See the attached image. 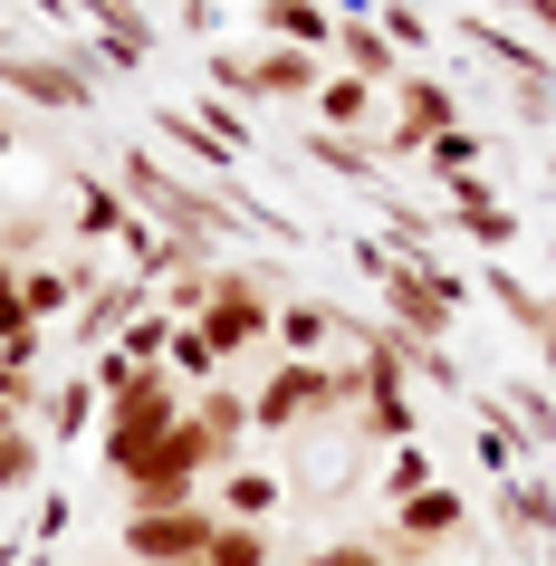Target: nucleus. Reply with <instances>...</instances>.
Masks as SVG:
<instances>
[{
    "label": "nucleus",
    "mask_w": 556,
    "mask_h": 566,
    "mask_svg": "<svg viewBox=\"0 0 556 566\" xmlns=\"http://www.w3.org/2000/svg\"><path fill=\"white\" fill-rule=\"evenodd\" d=\"M116 182H125V202L145 211L154 231H174L182 250H202V260H231V240L250 231V221H240L250 182H240V192H221V182H192V174H174L154 145H125V154H116Z\"/></svg>",
    "instance_id": "1"
},
{
    "label": "nucleus",
    "mask_w": 556,
    "mask_h": 566,
    "mask_svg": "<svg viewBox=\"0 0 556 566\" xmlns=\"http://www.w3.org/2000/svg\"><path fill=\"white\" fill-rule=\"evenodd\" d=\"M355 269L375 279V317H394V327L412 336V346H451V317H461L470 279H451L441 260H412V250H394V240H355Z\"/></svg>",
    "instance_id": "2"
},
{
    "label": "nucleus",
    "mask_w": 556,
    "mask_h": 566,
    "mask_svg": "<svg viewBox=\"0 0 556 566\" xmlns=\"http://www.w3.org/2000/svg\"><path fill=\"white\" fill-rule=\"evenodd\" d=\"M182 413H192V403H182V375H174V365H145V375L106 403V422H96V432H106V471L135 480V471H145V451L164 442Z\"/></svg>",
    "instance_id": "3"
},
{
    "label": "nucleus",
    "mask_w": 556,
    "mask_h": 566,
    "mask_svg": "<svg viewBox=\"0 0 556 566\" xmlns=\"http://www.w3.org/2000/svg\"><path fill=\"white\" fill-rule=\"evenodd\" d=\"M202 336L221 346V365L250 356V346H269V336H279V269L269 260H221L211 307H202Z\"/></svg>",
    "instance_id": "4"
},
{
    "label": "nucleus",
    "mask_w": 556,
    "mask_h": 566,
    "mask_svg": "<svg viewBox=\"0 0 556 566\" xmlns=\"http://www.w3.org/2000/svg\"><path fill=\"white\" fill-rule=\"evenodd\" d=\"M0 87L20 96V106H39V116H87L106 77H87V67L67 59L59 39H20V30H0Z\"/></svg>",
    "instance_id": "5"
},
{
    "label": "nucleus",
    "mask_w": 556,
    "mask_h": 566,
    "mask_svg": "<svg viewBox=\"0 0 556 566\" xmlns=\"http://www.w3.org/2000/svg\"><path fill=\"white\" fill-rule=\"evenodd\" d=\"M221 471H240V451H231V442H211L202 422L182 413L174 432L145 451V471L125 480V490H135V509H174V500H202V480H221Z\"/></svg>",
    "instance_id": "6"
},
{
    "label": "nucleus",
    "mask_w": 556,
    "mask_h": 566,
    "mask_svg": "<svg viewBox=\"0 0 556 566\" xmlns=\"http://www.w3.org/2000/svg\"><path fill=\"white\" fill-rule=\"evenodd\" d=\"M221 509L211 500H174V509H125V557L135 566H202Z\"/></svg>",
    "instance_id": "7"
},
{
    "label": "nucleus",
    "mask_w": 556,
    "mask_h": 566,
    "mask_svg": "<svg viewBox=\"0 0 556 566\" xmlns=\"http://www.w3.org/2000/svg\"><path fill=\"white\" fill-rule=\"evenodd\" d=\"M441 135H461V96L441 87V77H394V96H384V145L394 154H432Z\"/></svg>",
    "instance_id": "8"
},
{
    "label": "nucleus",
    "mask_w": 556,
    "mask_h": 566,
    "mask_svg": "<svg viewBox=\"0 0 556 566\" xmlns=\"http://www.w3.org/2000/svg\"><path fill=\"white\" fill-rule=\"evenodd\" d=\"M145 307H154L145 279H96L87 298H77V317H67V356H106V346H116Z\"/></svg>",
    "instance_id": "9"
},
{
    "label": "nucleus",
    "mask_w": 556,
    "mask_h": 566,
    "mask_svg": "<svg viewBox=\"0 0 556 566\" xmlns=\"http://www.w3.org/2000/svg\"><path fill=\"white\" fill-rule=\"evenodd\" d=\"M451 30H461L470 49H480L499 77H508V87H556V59H547L527 30H508V20H490V10H470V20H451Z\"/></svg>",
    "instance_id": "10"
},
{
    "label": "nucleus",
    "mask_w": 556,
    "mask_h": 566,
    "mask_svg": "<svg viewBox=\"0 0 556 566\" xmlns=\"http://www.w3.org/2000/svg\"><path fill=\"white\" fill-rule=\"evenodd\" d=\"M317 87H326L317 49H279V39L250 49V106H317Z\"/></svg>",
    "instance_id": "11"
},
{
    "label": "nucleus",
    "mask_w": 556,
    "mask_h": 566,
    "mask_svg": "<svg viewBox=\"0 0 556 566\" xmlns=\"http://www.w3.org/2000/svg\"><path fill=\"white\" fill-rule=\"evenodd\" d=\"M441 231H470L480 250H508V240L527 231V211H508L480 174H461V182H441Z\"/></svg>",
    "instance_id": "12"
},
{
    "label": "nucleus",
    "mask_w": 556,
    "mask_h": 566,
    "mask_svg": "<svg viewBox=\"0 0 556 566\" xmlns=\"http://www.w3.org/2000/svg\"><path fill=\"white\" fill-rule=\"evenodd\" d=\"M106 269L96 260H39L20 269V307H30V327H59V317H77V298H87Z\"/></svg>",
    "instance_id": "13"
},
{
    "label": "nucleus",
    "mask_w": 556,
    "mask_h": 566,
    "mask_svg": "<svg viewBox=\"0 0 556 566\" xmlns=\"http://www.w3.org/2000/svg\"><path fill=\"white\" fill-rule=\"evenodd\" d=\"M470 279H480V298H490L518 336H537V346L556 336V289H527L518 269H499V260H490V269H470Z\"/></svg>",
    "instance_id": "14"
},
{
    "label": "nucleus",
    "mask_w": 556,
    "mask_h": 566,
    "mask_svg": "<svg viewBox=\"0 0 556 566\" xmlns=\"http://www.w3.org/2000/svg\"><path fill=\"white\" fill-rule=\"evenodd\" d=\"M96 422H106V394H96L87 375H59V385H39V413H30L39 442H77V432H96Z\"/></svg>",
    "instance_id": "15"
},
{
    "label": "nucleus",
    "mask_w": 556,
    "mask_h": 566,
    "mask_svg": "<svg viewBox=\"0 0 556 566\" xmlns=\"http://www.w3.org/2000/svg\"><path fill=\"white\" fill-rule=\"evenodd\" d=\"M355 432L375 451H403V442H422V413H412V394L394 385V375H365V403H355Z\"/></svg>",
    "instance_id": "16"
},
{
    "label": "nucleus",
    "mask_w": 556,
    "mask_h": 566,
    "mask_svg": "<svg viewBox=\"0 0 556 566\" xmlns=\"http://www.w3.org/2000/svg\"><path fill=\"white\" fill-rule=\"evenodd\" d=\"M326 59L346 67V77H365V87H384V96H394V77H403V49H394L375 20H336V49H326Z\"/></svg>",
    "instance_id": "17"
},
{
    "label": "nucleus",
    "mask_w": 556,
    "mask_h": 566,
    "mask_svg": "<svg viewBox=\"0 0 556 566\" xmlns=\"http://www.w3.org/2000/svg\"><path fill=\"white\" fill-rule=\"evenodd\" d=\"M499 528H508V547H537V537H556V480H499Z\"/></svg>",
    "instance_id": "18"
},
{
    "label": "nucleus",
    "mask_w": 556,
    "mask_h": 566,
    "mask_svg": "<svg viewBox=\"0 0 556 566\" xmlns=\"http://www.w3.org/2000/svg\"><path fill=\"white\" fill-rule=\"evenodd\" d=\"M67 10H77L96 39H116L125 59H154V49H164V30H154V0H67Z\"/></svg>",
    "instance_id": "19"
},
{
    "label": "nucleus",
    "mask_w": 556,
    "mask_h": 566,
    "mask_svg": "<svg viewBox=\"0 0 556 566\" xmlns=\"http://www.w3.org/2000/svg\"><path fill=\"white\" fill-rule=\"evenodd\" d=\"M260 10V39H279V49H336V10L326 0H250Z\"/></svg>",
    "instance_id": "20"
},
{
    "label": "nucleus",
    "mask_w": 556,
    "mask_h": 566,
    "mask_svg": "<svg viewBox=\"0 0 556 566\" xmlns=\"http://www.w3.org/2000/svg\"><path fill=\"white\" fill-rule=\"evenodd\" d=\"M336 346H346V307L279 298V356H336Z\"/></svg>",
    "instance_id": "21"
},
{
    "label": "nucleus",
    "mask_w": 556,
    "mask_h": 566,
    "mask_svg": "<svg viewBox=\"0 0 556 566\" xmlns=\"http://www.w3.org/2000/svg\"><path fill=\"white\" fill-rule=\"evenodd\" d=\"M375 116H384V87L346 77V67L317 87V125H326V135H355V145H375Z\"/></svg>",
    "instance_id": "22"
},
{
    "label": "nucleus",
    "mask_w": 556,
    "mask_h": 566,
    "mask_svg": "<svg viewBox=\"0 0 556 566\" xmlns=\"http://www.w3.org/2000/svg\"><path fill=\"white\" fill-rule=\"evenodd\" d=\"M154 135H164V145H174L182 164H202V174L221 182V192H240V174H231V145H221V135H211L202 116H182V106H154Z\"/></svg>",
    "instance_id": "23"
},
{
    "label": "nucleus",
    "mask_w": 556,
    "mask_h": 566,
    "mask_svg": "<svg viewBox=\"0 0 556 566\" xmlns=\"http://www.w3.org/2000/svg\"><path fill=\"white\" fill-rule=\"evenodd\" d=\"M67 192H77V240H125V221H135V202H125L116 174H67Z\"/></svg>",
    "instance_id": "24"
},
{
    "label": "nucleus",
    "mask_w": 556,
    "mask_h": 566,
    "mask_svg": "<svg viewBox=\"0 0 556 566\" xmlns=\"http://www.w3.org/2000/svg\"><path fill=\"white\" fill-rule=\"evenodd\" d=\"M279 500H289V480H279V471H221V490H211V509L240 518V528H269Z\"/></svg>",
    "instance_id": "25"
},
{
    "label": "nucleus",
    "mask_w": 556,
    "mask_h": 566,
    "mask_svg": "<svg viewBox=\"0 0 556 566\" xmlns=\"http://www.w3.org/2000/svg\"><path fill=\"white\" fill-rule=\"evenodd\" d=\"M297 154L317 164V174H346L375 192V145H355V135H326V125H297Z\"/></svg>",
    "instance_id": "26"
},
{
    "label": "nucleus",
    "mask_w": 556,
    "mask_h": 566,
    "mask_svg": "<svg viewBox=\"0 0 556 566\" xmlns=\"http://www.w3.org/2000/svg\"><path fill=\"white\" fill-rule=\"evenodd\" d=\"M10 490H39V432H30V413L0 403V500Z\"/></svg>",
    "instance_id": "27"
},
{
    "label": "nucleus",
    "mask_w": 556,
    "mask_h": 566,
    "mask_svg": "<svg viewBox=\"0 0 556 566\" xmlns=\"http://www.w3.org/2000/svg\"><path fill=\"white\" fill-rule=\"evenodd\" d=\"M432 480H441V461H432L422 442H403V451H384V471H375V500H384V509H403L412 490H432Z\"/></svg>",
    "instance_id": "28"
},
{
    "label": "nucleus",
    "mask_w": 556,
    "mask_h": 566,
    "mask_svg": "<svg viewBox=\"0 0 556 566\" xmlns=\"http://www.w3.org/2000/svg\"><path fill=\"white\" fill-rule=\"evenodd\" d=\"M192 422H202V432H211V442H250V394H231V385H202V394H192Z\"/></svg>",
    "instance_id": "29"
},
{
    "label": "nucleus",
    "mask_w": 556,
    "mask_h": 566,
    "mask_svg": "<svg viewBox=\"0 0 556 566\" xmlns=\"http://www.w3.org/2000/svg\"><path fill=\"white\" fill-rule=\"evenodd\" d=\"M499 403L527 422V442H556V394L537 385V375H508V385H499Z\"/></svg>",
    "instance_id": "30"
},
{
    "label": "nucleus",
    "mask_w": 556,
    "mask_h": 566,
    "mask_svg": "<svg viewBox=\"0 0 556 566\" xmlns=\"http://www.w3.org/2000/svg\"><path fill=\"white\" fill-rule=\"evenodd\" d=\"M182 375V385H221V346H211L202 327H174V356H164Z\"/></svg>",
    "instance_id": "31"
},
{
    "label": "nucleus",
    "mask_w": 556,
    "mask_h": 566,
    "mask_svg": "<svg viewBox=\"0 0 556 566\" xmlns=\"http://www.w3.org/2000/svg\"><path fill=\"white\" fill-rule=\"evenodd\" d=\"M202 566H269V528H240V518H221Z\"/></svg>",
    "instance_id": "32"
},
{
    "label": "nucleus",
    "mask_w": 556,
    "mask_h": 566,
    "mask_svg": "<svg viewBox=\"0 0 556 566\" xmlns=\"http://www.w3.org/2000/svg\"><path fill=\"white\" fill-rule=\"evenodd\" d=\"M0 260H20V269L49 260V211H20V221H0Z\"/></svg>",
    "instance_id": "33"
},
{
    "label": "nucleus",
    "mask_w": 556,
    "mask_h": 566,
    "mask_svg": "<svg viewBox=\"0 0 556 566\" xmlns=\"http://www.w3.org/2000/svg\"><path fill=\"white\" fill-rule=\"evenodd\" d=\"M375 30L394 39V49H403V59H412V49H432V20H422V10H412V0H375Z\"/></svg>",
    "instance_id": "34"
},
{
    "label": "nucleus",
    "mask_w": 556,
    "mask_h": 566,
    "mask_svg": "<svg viewBox=\"0 0 556 566\" xmlns=\"http://www.w3.org/2000/svg\"><path fill=\"white\" fill-rule=\"evenodd\" d=\"M480 154H490V145H480V135H470V125H461V135H441V145L422 154V164H432L441 182H461V174H480Z\"/></svg>",
    "instance_id": "35"
},
{
    "label": "nucleus",
    "mask_w": 556,
    "mask_h": 566,
    "mask_svg": "<svg viewBox=\"0 0 556 566\" xmlns=\"http://www.w3.org/2000/svg\"><path fill=\"white\" fill-rule=\"evenodd\" d=\"M307 566H394V557H384V537L365 528V537H336V547H317Z\"/></svg>",
    "instance_id": "36"
},
{
    "label": "nucleus",
    "mask_w": 556,
    "mask_h": 566,
    "mask_svg": "<svg viewBox=\"0 0 556 566\" xmlns=\"http://www.w3.org/2000/svg\"><path fill=\"white\" fill-rule=\"evenodd\" d=\"M30 336V307H20V260H0V346Z\"/></svg>",
    "instance_id": "37"
},
{
    "label": "nucleus",
    "mask_w": 556,
    "mask_h": 566,
    "mask_svg": "<svg viewBox=\"0 0 556 566\" xmlns=\"http://www.w3.org/2000/svg\"><path fill=\"white\" fill-rule=\"evenodd\" d=\"M499 20H518L527 39H556V0H490Z\"/></svg>",
    "instance_id": "38"
},
{
    "label": "nucleus",
    "mask_w": 556,
    "mask_h": 566,
    "mask_svg": "<svg viewBox=\"0 0 556 566\" xmlns=\"http://www.w3.org/2000/svg\"><path fill=\"white\" fill-rule=\"evenodd\" d=\"M30 537H39V547H59V537H67V490H49V500H39Z\"/></svg>",
    "instance_id": "39"
},
{
    "label": "nucleus",
    "mask_w": 556,
    "mask_h": 566,
    "mask_svg": "<svg viewBox=\"0 0 556 566\" xmlns=\"http://www.w3.org/2000/svg\"><path fill=\"white\" fill-rule=\"evenodd\" d=\"M508 116H518V125H547L556 116V87H508Z\"/></svg>",
    "instance_id": "40"
},
{
    "label": "nucleus",
    "mask_w": 556,
    "mask_h": 566,
    "mask_svg": "<svg viewBox=\"0 0 556 566\" xmlns=\"http://www.w3.org/2000/svg\"><path fill=\"white\" fill-rule=\"evenodd\" d=\"M174 20H182V30H192V39H211V30H221V0H182Z\"/></svg>",
    "instance_id": "41"
},
{
    "label": "nucleus",
    "mask_w": 556,
    "mask_h": 566,
    "mask_svg": "<svg viewBox=\"0 0 556 566\" xmlns=\"http://www.w3.org/2000/svg\"><path fill=\"white\" fill-rule=\"evenodd\" d=\"M20 10H39V20H59V30H67V0H20Z\"/></svg>",
    "instance_id": "42"
},
{
    "label": "nucleus",
    "mask_w": 556,
    "mask_h": 566,
    "mask_svg": "<svg viewBox=\"0 0 556 566\" xmlns=\"http://www.w3.org/2000/svg\"><path fill=\"white\" fill-rule=\"evenodd\" d=\"M537 375H547V385H556V336H547V346H537Z\"/></svg>",
    "instance_id": "43"
},
{
    "label": "nucleus",
    "mask_w": 556,
    "mask_h": 566,
    "mask_svg": "<svg viewBox=\"0 0 556 566\" xmlns=\"http://www.w3.org/2000/svg\"><path fill=\"white\" fill-rule=\"evenodd\" d=\"M537 566H556V537H537Z\"/></svg>",
    "instance_id": "44"
},
{
    "label": "nucleus",
    "mask_w": 556,
    "mask_h": 566,
    "mask_svg": "<svg viewBox=\"0 0 556 566\" xmlns=\"http://www.w3.org/2000/svg\"><path fill=\"white\" fill-rule=\"evenodd\" d=\"M403 566H451V557H403Z\"/></svg>",
    "instance_id": "45"
},
{
    "label": "nucleus",
    "mask_w": 556,
    "mask_h": 566,
    "mask_svg": "<svg viewBox=\"0 0 556 566\" xmlns=\"http://www.w3.org/2000/svg\"><path fill=\"white\" fill-rule=\"evenodd\" d=\"M0 164H10V125H0Z\"/></svg>",
    "instance_id": "46"
},
{
    "label": "nucleus",
    "mask_w": 556,
    "mask_h": 566,
    "mask_svg": "<svg viewBox=\"0 0 556 566\" xmlns=\"http://www.w3.org/2000/svg\"><path fill=\"white\" fill-rule=\"evenodd\" d=\"M508 566H537V547H527V557H508Z\"/></svg>",
    "instance_id": "47"
},
{
    "label": "nucleus",
    "mask_w": 556,
    "mask_h": 566,
    "mask_svg": "<svg viewBox=\"0 0 556 566\" xmlns=\"http://www.w3.org/2000/svg\"><path fill=\"white\" fill-rule=\"evenodd\" d=\"M547 182H556V154H547Z\"/></svg>",
    "instance_id": "48"
},
{
    "label": "nucleus",
    "mask_w": 556,
    "mask_h": 566,
    "mask_svg": "<svg viewBox=\"0 0 556 566\" xmlns=\"http://www.w3.org/2000/svg\"><path fill=\"white\" fill-rule=\"evenodd\" d=\"M547 260H556V240H547Z\"/></svg>",
    "instance_id": "49"
},
{
    "label": "nucleus",
    "mask_w": 556,
    "mask_h": 566,
    "mask_svg": "<svg viewBox=\"0 0 556 566\" xmlns=\"http://www.w3.org/2000/svg\"><path fill=\"white\" fill-rule=\"evenodd\" d=\"M30 566H49V557H30Z\"/></svg>",
    "instance_id": "50"
},
{
    "label": "nucleus",
    "mask_w": 556,
    "mask_h": 566,
    "mask_svg": "<svg viewBox=\"0 0 556 566\" xmlns=\"http://www.w3.org/2000/svg\"><path fill=\"white\" fill-rule=\"evenodd\" d=\"M174 10H182V0H174Z\"/></svg>",
    "instance_id": "51"
}]
</instances>
